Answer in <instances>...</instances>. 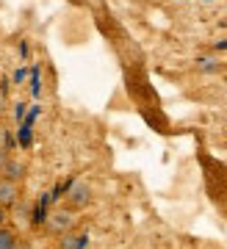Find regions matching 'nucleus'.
<instances>
[{"mask_svg":"<svg viewBox=\"0 0 227 249\" xmlns=\"http://www.w3.org/2000/svg\"><path fill=\"white\" fill-rule=\"evenodd\" d=\"M44 230L50 232V235H58V238H61L64 232L75 230V211H70V208H56L44 219Z\"/></svg>","mask_w":227,"mask_h":249,"instance_id":"nucleus-1","label":"nucleus"},{"mask_svg":"<svg viewBox=\"0 0 227 249\" xmlns=\"http://www.w3.org/2000/svg\"><path fill=\"white\" fill-rule=\"evenodd\" d=\"M92 202V188L83 183V180H75L67 191V205H70V211H80V208H86Z\"/></svg>","mask_w":227,"mask_h":249,"instance_id":"nucleus-2","label":"nucleus"},{"mask_svg":"<svg viewBox=\"0 0 227 249\" xmlns=\"http://www.w3.org/2000/svg\"><path fill=\"white\" fill-rule=\"evenodd\" d=\"M19 196H22V188H19L17 180H9L0 175V205L9 211V208H14L19 202Z\"/></svg>","mask_w":227,"mask_h":249,"instance_id":"nucleus-3","label":"nucleus"},{"mask_svg":"<svg viewBox=\"0 0 227 249\" xmlns=\"http://www.w3.org/2000/svg\"><path fill=\"white\" fill-rule=\"evenodd\" d=\"M86 244H89V235L86 232H75V230L64 232L58 238V249H83Z\"/></svg>","mask_w":227,"mask_h":249,"instance_id":"nucleus-4","label":"nucleus"},{"mask_svg":"<svg viewBox=\"0 0 227 249\" xmlns=\"http://www.w3.org/2000/svg\"><path fill=\"white\" fill-rule=\"evenodd\" d=\"M0 175L19 183V180H22V175H25V163H22L19 158H14V155H9V160H6V166L0 169Z\"/></svg>","mask_w":227,"mask_h":249,"instance_id":"nucleus-5","label":"nucleus"},{"mask_svg":"<svg viewBox=\"0 0 227 249\" xmlns=\"http://www.w3.org/2000/svg\"><path fill=\"white\" fill-rule=\"evenodd\" d=\"M17 241H19V235H17L14 227H6V224L0 227V249H14Z\"/></svg>","mask_w":227,"mask_h":249,"instance_id":"nucleus-6","label":"nucleus"},{"mask_svg":"<svg viewBox=\"0 0 227 249\" xmlns=\"http://www.w3.org/2000/svg\"><path fill=\"white\" fill-rule=\"evenodd\" d=\"M14 249H34V247H31V241L19 238V241H17V247H14Z\"/></svg>","mask_w":227,"mask_h":249,"instance_id":"nucleus-7","label":"nucleus"},{"mask_svg":"<svg viewBox=\"0 0 227 249\" xmlns=\"http://www.w3.org/2000/svg\"><path fill=\"white\" fill-rule=\"evenodd\" d=\"M6 160H9V152H6V150H3V147H0V169L6 166Z\"/></svg>","mask_w":227,"mask_h":249,"instance_id":"nucleus-8","label":"nucleus"},{"mask_svg":"<svg viewBox=\"0 0 227 249\" xmlns=\"http://www.w3.org/2000/svg\"><path fill=\"white\" fill-rule=\"evenodd\" d=\"M6 219H9V211H6V208H3V205H0V227H3V224H6Z\"/></svg>","mask_w":227,"mask_h":249,"instance_id":"nucleus-9","label":"nucleus"},{"mask_svg":"<svg viewBox=\"0 0 227 249\" xmlns=\"http://www.w3.org/2000/svg\"><path fill=\"white\" fill-rule=\"evenodd\" d=\"M0 133H3V130H0Z\"/></svg>","mask_w":227,"mask_h":249,"instance_id":"nucleus-10","label":"nucleus"}]
</instances>
